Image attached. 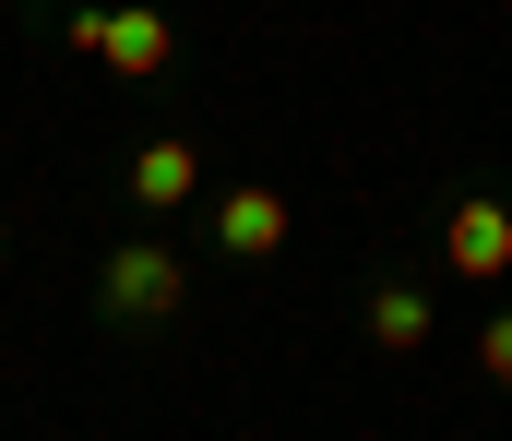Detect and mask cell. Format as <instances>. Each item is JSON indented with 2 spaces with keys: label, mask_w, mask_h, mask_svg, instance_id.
Returning a JSON list of instances; mask_svg holds the SVG:
<instances>
[{
  "label": "cell",
  "mask_w": 512,
  "mask_h": 441,
  "mask_svg": "<svg viewBox=\"0 0 512 441\" xmlns=\"http://www.w3.org/2000/svg\"><path fill=\"white\" fill-rule=\"evenodd\" d=\"M441 263L465 275V287H489V275H512V203H453V227H441Z\"/></svg>",
  "instance_id": "3"
},
{
  "label": "cell",
  "mask_w": 512,
  "mask_h": 441,
  "mask_svg": "<svg viewBox=\"0 0 512 441\" xmlns=\"http://www.w3.org/2000/svg\"><path fill=\"white\" fill-rule=\"evenodd\" d=\"M477 370H489V382H512V310H489V322H477Z\"/></svg>",
  "instance_id": "7"
},
{
  "label": "cell",
  "mask_w": 512,
  "mask_h": 441,
  "mask_svg": "<svg viewBox=\"0 0 512 441\" xmlns=\"http://www.w3.org/2000/svg\"><path fill=\"white\" fill-rule=\"evenodd\" d=\"M72 48H84V60H108V72H131V84H143V72H167V60H179V24H167L155 0H96V12L72 24Z\"/></svg>",
  "instance_id": "2"
},
{
  "label": "cell",
  "mask_w": 512,
  "mask_h": 441,
  "mask_svg": "<svg viewBox=\"0 0 512 441\" xmlns=\"http://www.w3.org/2000/svg\"><path fill=\"white\" fill-rule=\"evenodd\" d=\"M191 179H203L191 132H155V144L131 155V203H143V215H179V203H191Z\"/></svg>",
  "instance_id": "5"
},
{
  "label": "cell",
  "mask_w": 512,
  "mask_h": 441,
  "mask_svg": "<svg viewBox=\"0 0 512 441\" xmlns=\"http://www.w3.org/2000/svg\"><path fill=\"white\" fill-rule=\"evenodd\" d=\"M215 239H227L239 263H274V251H286V191H262V179H239V191L215 203Z\"/></svg>",
  "instance_id": "4"
},
{
  "label": "cell",
  "mask_w": 512,
  "mask_h": 441,
  "mask_svg": "<svg viewBox=\"0 0 512 441\" xmlns=\"http://www.w3.org/2000/svg\"><path fill=\"white\" fill-rule=\"evenodd\" d=\"M370 346H393V358L429 346V298H417V287H370Z\"/></svg>",
  "instance_id": "6"
},
{
  "label": "cell",
  "mask_w": 512,
  "mask_h": 441,
  "mask_svg": "<svg viewBox=\"0 0 512 441\" xmlns=\"http://www.w3.org/2000/svg\"><path fill=\"white\" fill-rule=\"evenodd\" d=\"M179 298H191V275H179L167 239H120L108 275H96V310L108 322H179Z\"/></svg>",
  "instance_id": "1"
}]
</instances>
